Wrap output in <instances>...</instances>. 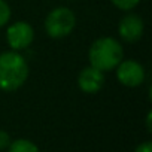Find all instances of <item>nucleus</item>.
Returning a JSON list of instances; mask_svg holds the SVG:
<instances>
[{
  "label": "nucleus",
  "mask_w": 152,
  "mask_h": 152,
  "mask_svg": "<svg viewBox=\"0 0 152 152\" xmlns=\"http://www.w3.org/2000/svg\"><path fill=\"white\" fill-rule=\"evenodd\" d=\"M28 78V64L18 51L0 54V90L17 91Z\"/></svg>",
  "instance_id": "f257e3e1"
},
{
  "label": "nucleus",
  "mask_w": 152,
  "mask_h": 152,
  "mask_svg": "<svg viewBox=\"0 0 152 152\" xmlns=\"http://www.w3.org/2000/svg\"><path fill=\"white\" fill-rule=\"evenodd\" d=\"M124 58V49L121 43L113 37H100L93 42L88 51L90 66L102 70L109 72L113 70Z\"/></svg>",
  "instance_id": "f03ea898"
},
{
  "label": "nucleus",
  "mask_w": 152,
  "mask_h": 152,
  "mask_svg": "<svg viewBox=\"0 0 152 152\" xmlns=\"http://www.w3.org/2000/svg\"><path fill=\"white\" fill-rule=\"evenodd\" d=\"M75 26H76V17L66 6L52 9L45 20V31L52 39H61L69 36L73 31Z\"/></svg>",
  "instance_id": "7ed1b4c3"
},
{
  "label": "nucleus",
  "mask_w": 152,
  "mask_h": 152,
  "mask_svg": "<svg viewBox=\"0 0 152 152\" xmlns=\"http://www.w3.org/2000/svg\"><path fill=\"white\" fill-rule=\"evenodd\" d=\"M116 78L121 85L128 88H136L145 81V69L139 61L122 60L116 67Z\"/></svg>",
  "instance_id": "20e7f679"
},
{
  "label": "nucleus",
  "mask_w": 152,
  "mask_h": 152,
  "mask_svg": "<svg viewBox=\"0 0 152 152\" xmlns=\"http://www.w3.org/2000/svg\"><path fill=\"white\" fill-rule=\"evenodd\" d=\"M33 39H34V30L26 21L14 23L12 26H9L6 31V40L14 51H21L28 48Z\"/></svg>",
  "instance_id": "39448f33"
},
{
  "label": "nucleus",
  "mask_w": 152,
  "mask_h": 152,
  "mask_svg": "<svg viewBox=\"0 0 152 152\" xmlns=\"http://www.w3.org/2000/svg\"><path fill=\"white\" fill-rule=\"evenodd\" d=\"M143 31H145V23L139 15L128 14L119 21V26H118L119 37L128 43H134L140 40L143 36Z\"/></svg>",
  "instance_id": "423d86ee"
},
{
  "label": "nucleus",
  "mask_w": 152,
  "mask_h": 152,
  "mask_svg": "<svg viewBox=\"0 0 152 152\" xmlns=\"http://www.w3.org/2000/svg\"><path fill=\"white\" fill-rule=\"evenodd\" d=\"M104 85V72L88 66L81 70L78 76V87L85 94H96Z\"/></svg>",
  "instance_id": "0eeeda50"
},
{
  "label": "nucleus",
  "mask_w": 152,
  "mask_h": 152,
  "mask_svg": "<svg viewBox=\"0 0 152 152\" xmlns=\"http://www.w3.org/2000/svg\"><path fill=\"white\" fill-rule=\"evenodd\" d=\"M8 148L9 152H39L37 146L27 139H18L15 142H11Z\"/></svg>",
  "instance_id": "6e6552de"
},
{
  "label": "nucleus",
  "mask_w": 152,
  "mask_h": 152,
  "mask_svg": "<svg viewBox=\"0 0 152 152\" xmlns=\"http://www.w3.org/2000/svg\"><path fill=\"white\" fill-rule=\"evenodd\" d=\"M9 20H11V6L5 0H0V28L6 26Z\"/></svg>",
  "instance_id": "1a4fd4ad"
},
{
  "label": "nucleus",
  "mask_w": 152,
  "mask_h": 152,
  "mask_svg": "<svg viewBox=\"0 0 152 152\" xmlns=\"http://www.w3.org/2000/svg\"><path fill=\"white\" fill-rule=\"evenodd\" d=\"M112 3L121 11H131L140 3V0H112Z\"/></svg>",
  "instance_id": "9d476101"
},
{
  "label": "nucleus",
  "mask_w": 152,
  "mask_h": 152,
  "mask_svg": "<svg viewBox=\"0 0 152 152\" xmlns=\"http://www.w3.org/2000/svg\"><path fill=\"white\" fill-rule=\"evenodd\" d=\"M9 145H11V137H9V134H8L5 130H0V151L6 149Z\"/></svg>",
  "instance_id": "9b49d317"
},
{
  "label": "nucleus",
  "mask_w": 152,
  "mask_h": 152,
  "mask_svg": "<svg viewBox=\"0 0 152 152\" xmlns=\"http://www.w3.org/2000/svg\"><path fill=\"white\" fill-rule=\"evenodd\" d=\"M134 152H152V143L151 142H145V143L139 145Z\"/></svg>",
  "instance_id": "f8f14e48"
},
{
  "label": "nucleus",
  "mask_w": 152,
  "mask_h": 152,
  "mask_svg": "<svg viewBox=\"0 0 152 152\" xmlns=\"http://www.w3.org/2000/svg\"><path fill=\"white\" fill-rule=\"evenodd\" d=\"M148 130L151 131V112L148 113Z\"/></svg>",
  "instance_id": "ddd939ff"
}]
</instances>
